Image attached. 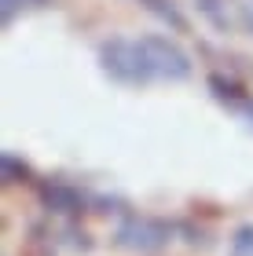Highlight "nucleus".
I'll return each mask as SVG.
<instances>
[{"label": "nucleus", "instance_id": "1", "mask_svg": "<svg viewBox=\"0 0 253 256\" xmlns=\"http://www.w3.org/2000/svg\"><path fill=\"white\" fill-rule=\"evenodd\" d=\"M99 70L121 88H147L154 80L140 37H107L99 40Z\"/></svg>", "mask_w": 253, "mask_h": 256}, {"label": "nucleus", "instance_id": "2", "mask_svg": "<svg viewBox=\"0 0 253 256\" xmlns=\"http://www.w3.org/2000/svg\"><path fill=\"white\" fill-rule=\"evenodd\" d=\"M172 234H176V224H169V220L129 212V216H121L118 230H114V246L129 249V252H162L172 242Z\"/></svg>", "mask_w": 253, "mask_h": 256}, {"label": "nucleus", "instance_id": "3", "mask_svg": "<svg viewBox=\"0 0 253 256\" xmlns=\"http://www.w3.org/2000/svg\"><path fill=\"white\" fill-rule=\"evenodd\" d=\"M140 44H143L147 62H151L154 80H187L194 74V62L180 40L165 37V33H143Z\"/></svg>", "mask_w": 253, "mask_h": 256}, {"label": "nucleus", "instance_id": "4", "mask_svg": "<svg viewBox=\"0 0 253 256\" xmlns=\"http://www.w3.org/2000/svg\"><path fill=\"white\" fill-rule=\"evenodd\" d=\"M205 88H209V96H213L216 106L227 110V114H231V118L253 136V92L242 84V80H238L235 74L213 70V74L205 77Z\"/></svg>", "mask_w": 253, "mask_h": 256}, {"label": "nucleus", "instance_id": "5", "mask_svg": "<svg viewBox=\"0 0 253 256\" xmlns=\"http://www.w3.org/2000/svg\"><path fill=\"white\" fill-rule=\"evenodd\" d=\"M37 198L52 220H77L81 224V216L92 208V194L81 190L77 183H66V180H41Z\"/></svg>", "mask_w": 253, "mask_h": 256}, {"label": "nucleus", "instance_id": "6", "mask_svg": "<svg viewBox=\"0 0 253 256\" xmlns=\"http://www.w3.org/2000/svg\"><path fill=\"white\" fill-rule=\"evenodd\" d=\"M140 8L147 15H154L158 22H165L172 33H187V15L180 11L176 0H140Z\"/></svg>", "mask_w": 253, "mask_h": 256}, {"label": "nucleus", "instance_id": "7", "mask_svg": "<svg viewBox=\"0 0 253 256\" xmlns=\"http://www.w3.org/2000/svg\"><path fill=\"white\" fill-rule=\"evenodd\" d=\"M194 4H198V11L205 15V22H209L216 33L238 30L235 26V15H231V0H194Z\"/></svg>", "mask_w": 253, "mask_h": 256}, {"label": "nucleus", "instance_id": "8", "mask_svg": "<svg viewBox=\"0 0 253 256\" xmlns=\"http://www.w3.org/2000/svg\"><path fill=\"white\" fill-rule=\"evenodd\" d=\"M0 180H4V187H19V183H30L33 180V168L19 154L4 150V154H0Z\"/></svg>", "mask_w": 253, "mask_h": 256}, {"label": "nucleus", "instance_id": "9", "mask_svg": "<svg viewBox=\"0 0 253 256\" xmlns=\"http://www.w3.org/2000/svg\"><path fill=\"white\" fill-rule=\"evenodd\" d=\"M52 8V0H0V26H15L19 15H30V11H44Z\"/></svg>", "mask_w": 253, "mask_h": 256}, {"label": "nucleus", "instance_id": "10", "mask_svg": "<svg viewBox=\"0 0 253 256\" xmlns=\"http://www.w3.org/2000/svg\"><path fill=\"white\" fill-rule=\"evenodd\" d=\"M227 256H253V224H238L227 242Z\"/></svg>", "mask_w": 253, "mask_h": 256}, {"label": "nucleus", "instance_id": "11", "mask_svg": "<svg viewBox=\"0 0 253 256\" xmlns=\"http://www.w3.org/2000/svg\"><path fill=\"white\" fill-rule=\"evenodd\" d=\"M231 15H235V26L253 37V0H231Z\"/></svg>", "mask_w": 253, "mask_h": 256}]
</instances>
